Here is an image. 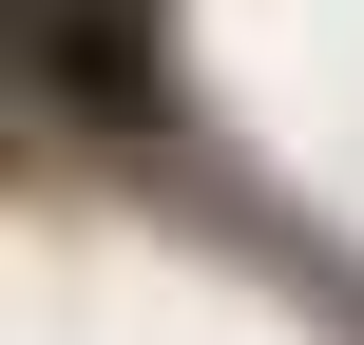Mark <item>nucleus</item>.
<instances>
[{"mask_svg":"<svg viewBox=\"0 0 364 345\" xmlns=\"http://www.w3.org/2000/svg\"><path fill=\"white\" fill-rule=\"evenodd\" d=\"M19 77H38V115L154 134V96H173V0H19Z\"/></svg>","mask_w":364,"mask_h":345,"instance_id":"f257e3e1","label":"nucleus"}]
</instances>
